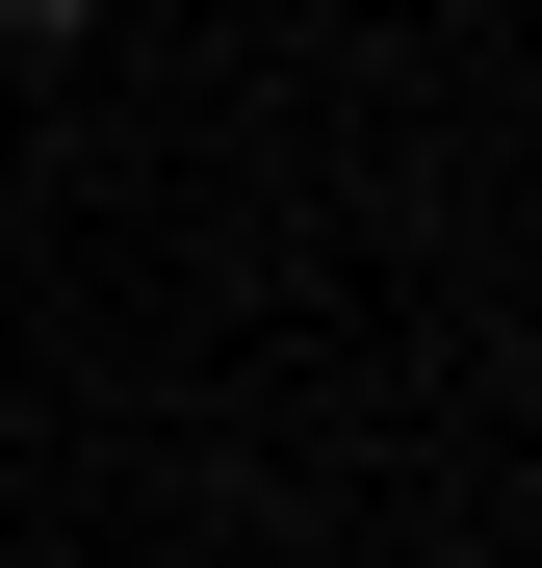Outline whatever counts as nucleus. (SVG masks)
<instances>
[{
  "label": "nucleus",
  "instance_id": "1",
  "mask_svg": "<svg viewBox=\"0 0 542 568\" xmlns=\"http://www.w3.org/2000/svg\"><path fill=\"white\" fill-rule=\"evenodd\" d=\"M0 27H27V52H78V27H104V0H0Z\"/></svg>",
  "mask_w": 542,
  "mask_h": 568
}]
</instances>
